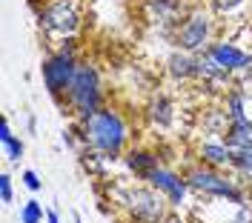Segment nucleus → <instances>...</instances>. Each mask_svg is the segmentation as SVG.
<instances>
[{"label":"nucleus","instance_id":"6e6552de","mask_svg":"<svg viewBox=\"0 0 252 223\" xmlns=\"http://www.w3.org/2000/svg\"><path fill=\"white\" fill-rule=\"evenodd\" d=\"M146 183L152 186V189H158L166 200H169V206L178 209V206H184V200H187V195L192 189H189V183H187V177L184 175H178L175 169H166V166H158L152 175L146 177Z\"/></svg>","mask_w":252,"mask_h":223},{"label":"nucleus","instance_id":"7ed1b4c3","mask_svg":"<svg viewBox=\"0 0 252 223\" xmlns=\"http://www.w3.org/2000/svg\"><path fill=\"white\" fill-rule=\"evenodd\" d=\"M184 177H187L189 189L204 195V197H223V200H229L235 206H250L247 192L238 186L235 177L223 175L220 169H212V166H204L201 163V166H192Z\"/></svg>","mask_w":252,"mask_h":223},{"label":"nucleus","instance_id":"9b49d317","mask_svg":"<svg viewBox=\"0 0 252 223\" xmlns=\"http://www.w3.org/2000/svg\"><path fill=\"white\" fill-rule=\"evenodd\" d=\"M166 75L172 80H195L198 78V55L175 49L172 55L166 57Z\"/></svg>","mask_w":252,"mask_h":223},{"label":"nucleus","instance_id":"aec40b11","mask_svg":"<svg viewBox=\"0 0 252 223\" xmlns=\"http://www.w3.org/2000/svg\"><path fill=\"white\" fill-rule=\"evenodd\" d=\"M247 0H209V6H212V12L215 15H232L235 9H241Z\"/></svg>","mask_w":252,"mask_h":223},{"label":"nucleus","instance_id":"bb28decb","mask_svg":"<svg viewBox=\"0 0 252 223\" xmlns=\"http://www.w3.org/2000/svg\"><path fill=\"white\" fill-rule=\"evenodd\" d=\"M75 223H83V218H80V215H75Z\"/></svg>","mask_w":252,"mask_h":223},{"label":"nucleus","instance_id":"423d86ee","mask_svg":"<svg viewBox=\"0 0 252 223\" xmlns=\"http://www.w3.org/2000/svg\"><path fill=\"white\" fill-rule=\"evenodd\" d=\"M37 26L49 37H72L80 26V3L78 0H49L37 9Z\"/></svg>","mask_w":252,"mask_h":223},{"label":"nucleus","instance_id":"dca6fc26","mask_svg":"<svg viewBox=\"0 0 252 223\" xmlns=\"http://www.w3.org/2000/svg\"><path fill=\"white\" fill-rule=\"evenodd\" d=\"M146 114H149L152 126L169 129L175 123V103L166 95H158V97H152V103L146 106Z\"/></svg>","mask_w":252,"mask_h":223},{"label":"nucleus","instance_id":"0eeeda50","mask_svg":"<svg viewBox=\"0 0 252 223\" xmlns=\"http://www.w3.org/2000/svg\"><path fill=\"white\" fill-rule=\"evenodd\" d=\"M121 203L129 209V215L138 223H163L169 215V200L160 195L158 189H152L149 183L146 186H132L121 195Z\"/></svg>","mask_w":252,"mask_h":223},{"label":"nucleus","instance_id":"5701e85b","mask_svg":"<svg viewBox=\"0 0 252 223\" xmlns=\"http://www.w3.org/2000/svg\"><path fill=\"white\" fill-rule=\"evenodd\" d=\"M229 223H252V206H238V212L232 215Z\"/></svg>","mask_w":252,"mask_h":223},{"label":"nucleus","instance_id":"f257e3e1","mask_svg":"<svg viewBox=\"0 0 252 223\" xmlns=\"http://www.w3.org/2000/svg\"><path fill=\"white\" fill-rule=\"evenodd\" d=\"M80 140L89 149L115 160V158H124L129 129H126V120L121 117V112L112 109V106H103L94 117L80 123Z\"/></svg>","mask_w":252,"mask_h":223},{"label":"nucleus","instance_id":"4468645a","mask_svg":"<svg viewBox=\"0 0 252 223\" xmlns=\"http://www.w3.org/2000/svg\"><path fill=\"white\" fill-rule=\"evenodd\" d=\"M220 140L229 146L232 152H247V149H252V120L229 123L226 132L220 135Z\"/></svg>","mask_w":252,"mask_h":223},{"label":"nucleus","instance_id":"9d476101","mask_svg":"<svg viewBox=\"0 0 252 223\" xmlns=\"http://www.w3.org/2000/svg\"><path fill=\"white\" fill-rule=\"evenodd\" d=\"M206 52H209L232 78H235L238 72H244V69H252V52L235 46L232 40H212Z\"/></svg>","mask_w":252,"mask_h":223},{"label":"nucleus","instance_id":"412c9836","mask_svg":"<svg viewBox=\"0 0 252 223\" xmlns=\"http://www.w3.org/2000/svg\"><path fill=\"white\" fill-rule=\"evenodd\" d=\"M12 197H15L12 175H9V172H0V200H3V203H12Z\"/></svg>","mask_w":252,"mask_h":223},{"label":"nucleus","instance_id":"a211bd4d","mask_svg":"<svg viewBox=\"0 0 252 223\" xmlns=\"http://www.w3.org/2000/svg\"><path fill=\"white\" fill-rule=\"evenodd\" d=\"M229 169H235L241 177H252V149L247 152H235V158H232V166Z\"/></svg>","mask_w":252,"mask_h":223},{"label":"nucleus","instance_id":"2eb2a0df","mask_svg":"<svg viewBox=\"0 0 252 223\" xmlns=\"http://www.w3.org/2000/svg\"><path fill=\"white\" fill-rule=\"evenodd\" d=\"M223 112L229 117V123H241V120H250V112H247V92L241 86H232L223 92Z\"/></svg>","mask_w":252,"mask_h":223},{"label":"nucleus","instance_id":"f3484780","mask_svg":"<svg viewBox=\"0 0 252 223\" xmlns=\"http://www.w3.org/2000/svg\"><path fill=\"white\" fill-rule=\"evenodd\" d=\"M46 209L40 206V200H26L20 209V223H43Z\"/></svg>","mask_w":252,"mask_h":223},{"label":"nucleus","instance_id":"b1692460","mask_svg":"<svg viewBox=\"0 0 252 223\" xmlns=\"http://www.w3.org/2000/svg\"><path fill=\"white\" fill-rule=\"evenodd\" d=\"M12 135H15V132H12V123L3 117V120H0V143H3V140H9Z\"/></svg>","mask_w":252,"mask_h":223},{"label":"nucleus","instance_id":"20e7f679","mask_svg":"<svg viewBox=\"0 0 252 223\" xmlns=\"http://www.w3.org/2000/svg\"><path fill=\"white\" fill-rule=\"evenodd\" d=\"M212 32H215V15L204 6H195V9H189V15L172 32V43L184 52L201 55L212 43Z\"/></svg>","mask_w":252,"mask_h":223},{"label":"nucleus","instance_id":"6ab92c4d","mask_svg":"<svg viewBox=\"0 0 252 223\" xmlns=\"http://www.w3.org/2000/svg\"><path fill=\"white\" fill-rule=\"evenodd\" d=\"M3 149H6V158L12 160V163H17V160L23 158V152H26V146H23V140L17 135H12L9 140H3Z\"/></svg>","mask_w":252,"mask_h":223},{"label":"nucleus","instance_id":"f8f14e48","mask_svg":"<svg viewBox=\"0 0 252 223\" xmlns=\"http://www.w3.org/2000/svg\"><path fill=\"white\" fill-rule=\"evenodd\" d=\"M124 163L138 180H146V177L160 166V163H158V155L155 152H149V149H126L124 152Z\"/></svg>","mask_w":252,"mask_h":223},{"label":"nucleus","instance_id":"1a4fd4ad","mask_svg":"<svg viewBox=\"0 0 252 223\" xmlns=\"http://www.w3.org/2000/svg\"><path fill=\"white\" fill-rule=\"evenodd\" d=\"M189 15L184 0H143V17L158 29H178L181 20Z\"/></svg>","mask_w":252,"mask_h":223},{"label":"nucleus","instance_id":"ddd939ff","mask_svg":"<svg viewBox=\"0 0 252 223\" xmlns=\"http://www.w3.org/2000/svg\"><path fill=\"white\" fill-rule=\"evenodd\" d=\"M198 158H201L204 166H212V169H229L235 152L223 143V140H209V143L198 146Z\"/></svg>","mask_w":252,"mask_h":223},{"label":"nucleus","instance_id":"4be33fe9","mask_svg":"<svg viewBox=\"0 0 252 223\" xmlns=\"http://www.w3.org/2000/svg\"><path fill=\"white\" fill-rule=\"evenodd\" d=\"M20 180H23V186H26L29 192H40V186H43V183H40V177H37V172H34V169H26V172L20 175Z\"/></svg>","mask_w":252,"mask_h":223},{"label":"nucleus","instance_id":"393cba45","mask_svg":"<svg viewBox=\"0 0 252 223\" xmlns=\"http://www.w3.org/2000/svg\"><path fill=\"white\" fill-rule=\"evenodd\" d=\"M46 223H61V215H58V209H46Z\"/></svg>","mask_w":252,"mask_h":223},{"label":"nucleus","instance_id":"39448f33","mask_svg":"<svg viewBox=\"0 0 252 223\" xmlns=\"http://www.w3.org/2000/svg\"><path fill=\"white\" fill-rule=\"evenodd\" d=\"M78 66H80V60L72 46H61V49H55L52 55H46L43 63H40V75H43V86H46L49 95L52 97L66 95L72 80H75Z\"/></svg>","mask_w":252,"mask_h":223},{"label":"nucleus","instance_id":"a878e982","mask_svg":"<svg viewBox=\"0 0 252 223\" xmlns=\"http://www.w3.org/2000/svg\"><path fill=\"white\" fill-rule=\"evenodd\" d=\"M163 223H187V221L181 218V212H169V215H166V221H163Z\"/></svg>","mask_w":252,"mask_h":223},{"label":"nucleus","instance_id":"f03ea898","mask_svg":"<svg viewBox=\"0 0 252 223\" xmlns=\"http://www.w3.org/2000/svg\"><path fill=\"white\" fill-rule=\"evenodd\" d=\"M66 97H69V106L75 112L78 123H86L89 117H94L97 112L103 109V89H100V72H97V66L83 60L78 66V72H75V80H72Z\"/></svg>","mask_w":252,"mask_h":223}]
</instances>
